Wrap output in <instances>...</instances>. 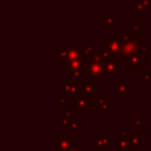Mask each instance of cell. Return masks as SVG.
Returning <instances> with one entry per match:
<instances>
[{"label": "cell", "instance_id": "obj_1", "mask_svg": "<svg viewBox=\"0 0 151 151\" xmlns=\"http://www.w3.org/2000/svg\"><path fill=\"white\" fill-rule=\"evenodd\" d=\"M103 67H104V76L105 77H118L120 74L119 61L114 54H109L104 59Z\"/></svg>", "mask_w": 151, "mask_h": 151}, {"label": "cell", "instance_id": "obj_2", "mask_svg": "<svg viewBox=\"0 0 151 151\" xmlns=\"http://www.w3.org/2000/svg\"><path fill=\"white\" fill-rule=\"evenodd\" d=\"M72 107L77 110L78 114H87L90 111L88 107V98L83 94L80 91L72 97Z\"/></svg>", "mask_w": 151, "mask_h": 151}, {"label": "cell", "instance_id": "obj_3", "mask_svg": "<svg viewBox=\"0 0 151 151\" xmlns=\"http://www.w3.org/2000/svg\"><path fill=\"white\" fill-rule=\"evenodd\" d=\"M61 48L65 52L64 60H73L84 57V47L80 45H64Z\"/></svg>", "mask_w": 151, "mask_h": 151}, {"label": "cell", "instance_id": "obj_4", "mask_svg": "<svg viewBox=\"0 0 151 151\" xmlns=\"http://www.w3.org/2000/svg\"><path fill=\"white\" fill-rule=\"evenodd\" d=\"M80 90V84L74 83V81H65L61 85V91L63 94L67 98H72L73 96H76Z\"/></svg>", "mask_w": 151, "mask_h": 151}, {"label": "cell", "instance_id": "obj_5", "mask_svg": "<svg viewBox=\"0 0 151 151\" xmlns=\"http://www.w3.org/2000/svg\"><path fill=\"white\" fill-rule=\"evenodd\" d=\"M83 67H84V57L73 59V60H63L61 61V70H63V72H66V73L68 71L78 70V68H83Z\"/></svg>", "mask_w": 151, "mask_h": 151}, {"label": "cell", "instance_id": "obj_6", "mask_svg": "<svg viewBox=\"0 0 151 151\" xmlns=\"http://www.w3.org/2000/svg\"><path fill=\"white\" fill-rule=\"evenodd\" d=\"M74 143V140L72 139L71 136L67 134H61L57 137V151H66L67 149H70L72 146V144Z\"/></svg>", "mask_w": 151, "mask_h": 151}, {"label": "cell", "instance_id": "obj_7", "mask_svg": "<svg viewBox=\"0 0 151 151\" xmlns=\"http://www.w3.org/2000/svg\"><path fill=\"white\" fill-rule=\"evenodd\" d=\"M105 48L110 54H114V55L119 54V52H120V41L117 40V35H114V37L112 35L111 39L105 41Z\"/></svg>", "mask_w": 151, "mask_h": 151}, {"label": "cell", "instance_id": "obj_8", "mask_svg": "<svg viewBox=\"0 0 151 151\" xmlns=\"http://www.w3.org/2000/svg\"><path fill=\"white\" fill-rule=\"evenodd\" d=\"M85 79V73H84V67L78 68V70H72L67 72V80L68 81H74L78 84H81Z\"/></svg>", "mask_w": 151, "mask_h": 151}, {"label": "cell", "instance_id": "obj_9", "mask_svg": "<svg viewBox=\"0 0 151 151\" xmlns=\"http://www.w3.org/2000/svg\"><path fill=\"white\" fill-rule=\"evenodd\" d=\"M83 94H85L86 97H90V96H93L94 93H99V91H98V88H96L94 87V85H93V83H91V81H83L81 84H80V90H79Z\"/></svg>", "mask_w": 151, "mask_h": 151}, {"label": "cell", "instance_id": "obj_10", "mask_svg": "<svg viewBox=\"0 0 151 151\" xmlns=\"http://www.w3.org/2000/svg\"><path fill=\"white\" fill-rule=\"evenodd\" d=\"M109 143H110V140L106 137H100V136H97L93 140V145H94L96 151H104L105 146H107Z\"/></svg>", "mask_w": 151, "mask_h": 151}, {"label": "cell", "instance_id": "obj_11", "mask_svg": "<svg viewBox=\"0 0 151 151\" xmlns=\"http://www.w3.org/2000/svg\"><path fill=\"white\" fill-rule=\"evenodd\" d=\"M109 107H110V103H109V100H105V99H103L101 101H100V104H99V111H100V113L101 114H109L110 113V110H109Z\"/></svg>", "mask_w": 151, "mask_h": 151}, {"label": "cell", "instance_id": "obj_12", "mask_svg": "<svg viewBox=\"0 0 151 151\" xmlns=\"http://www.w3.org/2000/svg\"><path fill=\"white\" fill-rule=\"evenodd\" d=\"M83 120H72L71 123H70V130L71 131H76V132H78V131H81L83 130Z\"/></svg>", "mask_w": 151, "mask_h": 151}, {"label": "cell", "instance_id": "obj_13", "mask_svg": "<svg viewBox=\"0 0 151 151\" xmlns=\"http://www.w3.org/2000/svg\"><path fill=\"white\" fill-rule=\"evenodd\" d=\"M105 27L106 28H112L114 27V14L113 13H106L105 15Z\"/></svg>", "mask_w": 151, "mask_h": 151}, {"label": "cell", "instance_id": "obj_14", "mask_svg": "<svg viewBox=\"0 0 151 151\" xmlns=\"http://www.w3.org/2000/svg\"><path fill=\"white\" fill-rule=\"evenodd\" d=\"M125 86H126V84H119V85H117L116 96H118L120 92H123V97H125V93L126 92H130V90H125Z\"/></svg>", "mask_w": 151, "mask_h": 151}, {"label": "cell", "instance_id": "obj_15", "mask_svg": "<svg viewBox=\"0 0 151 151\" xmlns=\"http://www.w3.org/2000/svg\"><path fill=\"white\" fill-rule=\"evenodd\" d=\"M61 119L64 122H71L72 120V112L70 110H64L63 116H61Z\"/></svg>", "mask_w": 151, "mask_h": 151}, {"label": "cell", "instance_id": "obj_16", "mask_svg": "<svg viewBox=\"0 0 151 151\" xmlns=\"http://www.w3.org/2000/svg\"><path fill=\"white\" fill-rule=\"evenodd\" d=\"M55 58H57V60H59V61H63V60L65 59V52H64V50H63V48H60V50L57 52Z\"/></svg>", "mask_w": 151, "mask_h": 151}, {"label": "cell", "instance_id": "obj_17", "mask_svg": "<svg viewBox=\"0 0 151 151\" xmlns=\"http://www.w3.org/2000/svg\"><path fill=\"white\" fill-rule=\"evenodd\" d=\"M66 151H84V150H83V147L78 146V143H77V142H74V143L72 144V146H71L70 149H67Z\"/></svg>", "mask_w": 151, "mask_h": 151}, {"label": "cell", "instance_id": "obj_18", "mask_svg": "<svg viewBox=\"0 0 151 151\" xmlns=\"http://www.w3.org/2000/svg\"><path fill=\"white\" fill-rule=\"evenodd\" d=\"M66 100H67V97H65V96L63 94V97L58 100V103H59V104H65V103H66Z\"/></svg>", "mask_w": 151, "mask_h": 151}, {"label": "cell", "instance_id": "obj_19", "mask_svg": "<svg viewBox=\"0 0 151 151\" xmlns=\"http://www.w3.org/2000/svg\"><path fill=\"white\" fill-rule=\"evenodd\" d=\"M2 32H4V26L0 24V33H2Z\"/></svg>", "mask_w": 151, "mask_h": 151}, {"label": "cell", "instance_id": "obj_20", "mask_svg": "<svg viewBox=\"0 0 151 151\" xmlns=\"http://www.w3.org/2000/svg\"><path fill=\"white\" fill-rule=\"evenodd\" d=\"M0 125H2V116L0 114Z\"/></svg>", "mask_w": 151, "mask_h": 151}]
</instances>
